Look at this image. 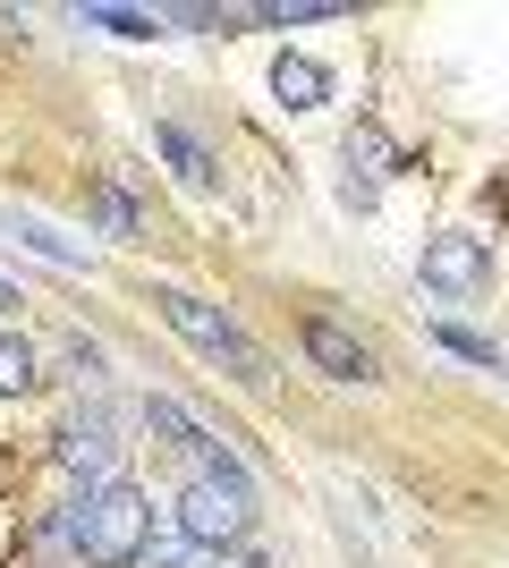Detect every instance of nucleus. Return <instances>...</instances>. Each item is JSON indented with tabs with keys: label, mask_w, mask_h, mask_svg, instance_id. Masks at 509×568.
<instances>
[{
	"label": "nucleus",
	"mask_w": 509,
	"mask_h": 568,
	"mask_svg": "<svg viewBox=\"0 0 509 568\" xmlns=\"http://www.w3.org/2000/svg\"><path fill=\"white\" fill-rule=\"evenodd\" d=\"M153 306H162V323H170L179 339H187V348H204L213 365H230V374H238L246 390H264V382H272V374H264V356H255V339H246L238 323H230V314L213 306V297H187V288H162Z\"/></svg>",
	"instance_id": "nucleus-1"
},
{
	"label": "nucleus",
	"mask_w": 509,
	"mask_h": 568,
	"mask_svg": "<svg viewBox=\"0 0 509 568\" xmlns=\"http://www.w3.org/2000/svg\"><path fill=\"white\" fill-rule=\"evenodd\" d=\"M145 544H153V500L136 484L85 493V568H136Z\"/></svg>",
	"instance_id": "nucleus-2"
},
{
	"label": "nucleus",
	"mask_w": 509,
	"mask_h": 568,
	"mask_svg": "<svg viewBox=\"0 0 509 568\" xmlns=\"http://www.w3.org/2000/svg\"><path fill=\"white\" fill-rule=\"evenodd\" d=\"M246 526H255V484H221V475H187L179 484V535L195 551L246 544Z\"/></svg>",
	"instance_id": "nucleus-3"
},
{
	"label": "nucleus",
	"mask_w": 509,
	"mask_h": 568,
	"mask_svg": "<svg viewBox=\"0 0 509 568\" xmlns=\"http://www.w3.org/2000/svg\"><path fill=\"white\" fill-rule=\"evenodd\" d=\"M416 281L434 288V297H476V288L492 281V237H476V230H441V237H425Z\"/></svg>",
	"instance_id": "nucleus-4"
},
{
	"label": "nucleus",
	"mask_w": 509,
	"mask_h": 568,
	"mask_svg": "<svg viewBox=\"0 0 509 568\" xmlns=\"http://www.w3.org/2000/svg\"><path fill=\"white\" fill-rule=\"evenodd\" d=\"M51 458H60V467L69 475H85V484H111V458H120V442H111V416H102V407H85V416H69V425H60V442H51Z\"/></svg>",
	"instance_id": "nucleus-5"
},
{
	"label": "nucleus",
	"mask_w": 509,
	"mask_h": 568,
	"mask_svg": "<svg viewBox=\"0 0 509 568\" xmlns=\"http://www.w3.org/2000/svg\"><path fill=\"white\" fill-rule=\"evenodd\" d=\"M297 348L332 382H374V348H357V332H339L332 314H306V323H297Z\"/></svg>",
	"instance_id": "nucleus-6"
},
{
	"label": "nucleus",
	"mask_w": 509,
	"mask_h": 568,
	"mask_svg": "<svg viewBox=\"0 0 509 568\" xmlns=\"http://www.w3.org/2000/svg\"><path fill=\"white\" fill-rule=\"evenodd\" d=\"M272 102H281V111H323V102H332V69L306 60V51H281V60H272Z\"/></svg>",
	"instance_id": "nucleus-7"
},
{
	"label": "nucleus",
	"mask_w": 509,
	"mask_h": 568,
	"mask_svg": "<svg viewBox=\"0 0 509 568\" xmlns=\"http://www.w3.org/2000/svg\"><path fill=\"white\" fill-rule=\"evenodd\" d=\"M85 213H94V230H102V237H136V230H145L136 195H128V170H102L94 187H85Z\"/></svg>",
	"instance_id": "nucleus-8"
},
{
	"label": "nucleus",
	"mask_w": 509,
	"mask_h": 568,
	"mask_svg": "<svg viewBox=\"0 0 509 568\" xmlns=\"http://www.w3.org/2000/svg\"><path fill=\"white\" fill-rule=\"evenodd\" d=\"M339 153H348V170H365V179H399V170H408V153L390 144V128H383V119H357Z\"/></svg>",
	"instance_id": "nucleus-9"
},
{
	"label": "nucleus",
	"mask_w": 509,
	"mask_h": 568,
	"mask_svg": "<svg viewBox=\"0 0 509 568\" xmlns=\"http://www.w3.org/2000/svg\"><path fill=\"white\" fill-rule=\"evenodd\" d=\"M153 153H162V162L179 170L187 187H213V179H221V162H213V153H204V144L187 136V128H179V119H153Z\"/></svg>",
	"instance_id": "nucleus-10"
},
{
	"label": "nucleus",
	"mask_w": 509,
	"mask_h": 568,
	"mask_svg": "<svg viewBox=\"0 0 509 568\" xmlns=\"http://www.w3.org/2000/svg\"><path fill=\"white\" fill-rule=\"evenodd\" d=\"M85 26H102V34H120V43H153V34H170V9H111V0H94V9H77Z\"/></svg>",
	"instance_id": "nucleus-11"
},
{
	"label": "nucleus",
	"mask_w": 509,
	"mask_h": 568,
	"mask_svg": "<svg viewBox=\"0 0 509 568\" xmlns=\"http://www.w3.org/2000/svg\"><path fill=\"white\" fill-rule=\"evenodd\" d=\"M9 230H18V237H26V246H34L43 263H60V272H77V263H85V246H69L60 230H43L34 213H9Z\"/></svg>",
	"instance_id": "nucleus-12"
},
{
	"label": "nucleus",
	"mask_w": 509,
	"mask_h": 568,
	"mask_svg": "<svg viewBox=\"0 0 509 568\" xmlns=\"http://www.w3.org/2000/svg\"><path fill=\"white\" fill-rule=\"evenodd\" d=\"M434 339H441L450 356H467V365H492V374H509V356L492 348L485 332H467V323H441V314H434Z\"/></svg>",
	"instance_id": "nucleus-13"
},
{
	"label": "nucleus",
	"mask_w": 509,
	"mask_h": 568,
	"mask_svg": "<svg viewBox=\"0 0 509 568\" xmlns=\"http://www.w3.org/2000/svg\"><path fill=\"white\" fill-rule=\"evenodd\" d=\"M34 374H43V365H34V348H26L18 332H0V399H26V390H34Z\"/></svg>",
	"instance_id": "nucleus-14"
},
{
	"label": "nucleus",
	"mask_w": 509,
	"mask_h": 568,
	"mask_svg": "<svg viewBox=\"0 0 509 568\" xmlns=\"http://www.w3.org/2000/svg\"><path fill=\"white\" fill-rule=\"evenodd\" d=\"M187 551H195V544H187ZM187 551H153V544H145V551H136V568H195Z\"/></svg>",
	"instance_id": "nucleus-15"
},
{
	"label": "nucleus",
	"mask_w": 509,
	"mask_h": 568,
	"mask_svg": "<svg viewBox=\"0 0 509 568\" xmlns=\"http://www.w3.org/2000/svg\"><path fill=\"white\" fill-rule=\"evenodd\" d=\"M0 306H26V297H18V288H9V281H0Z\"/></svg>",
	"instance_id": "nucleus-16"
}]
</instances>
